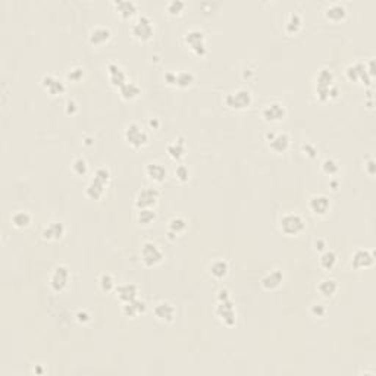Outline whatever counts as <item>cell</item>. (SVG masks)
<instances>
[{
  "mask_svg": "<svg viewBox=\"0 0 376 376\" xmlns=\"http://www.w3.org/2000/svg\"><path fill=\"white\" fill-rule=\"evenodd\" d=\"M63 231H65V228H63V225L60 222H50L44 228L43 236L46 239H57V238H60L63 235Z\"/></svg>",
  "mask_w": 376,
  "mask_h": 376,
  "instance_id": "obj_22",
  "label": "cell"
},
{
  "mask_svg": "<svg viewBox=\"0 0 376 376\" xmlns=\"http://www.w3.org/2000/svg\"><path fill=\"white\" fill-rule=\"evenodd\" d=\"M332 81H333V73L330 69H322L317 75V94L320 100H326L330 94L332 90Z\"/></svg>",
  "mask_w": 376,
  "mask_h": 376,
  "instance_id": "obj_5",
  "label": "cell"
},
{
  "mask_svg": "<svg viewBox=\"0 0 376 376\" xmlns=\"http://www.w3.org/2000/svg\"><path fill=\"white\" fill-rule=\"evenodd\" d=\"M326 16L332 21H339L345 16V7L342 4H330L328 9H326Z\"/></svg>",
  "mask_w": 376,
  "mask_h": 376,
  "instance_id": "obj_28",
  "label": "cell"
},
{
  "mask_svg": "<svg viewBox=\"0 0 376 376\" xmlns=\"http://www.w3.org/2000/svg\"><path fill=\"white\" fill-rule=\"evenodd\" d=\"M317 289L325 295V297H330L336 292L338 289V285L333 279H323L319 285H317Z\"/></svg>",
  "mask_w": 376,
  "mask_h": 376,
  "instance_id": "obj_27",
  "label": "cell"
},
{
  "mask_svg": "<svg viewBox=\"0 0 376 376\" xmlns=\"http://www.w3.org/2000/svg\"><path fill=\"white\" fill-rule=\"evenodd\" d=\"M107 70H109V79H110V82H112L113 85L122 87L125 82H128V81H126V75H125V72L122 70L120 66H118V65H115V63H110V65L107 66Z\"/></svg>",
  "mask_w": 376,
  "mask_h": 376,
  "instance_id": "obj_17",
  "label": "cell"
},
{
  "mask_svg": "<svg viewBox=\"0 0 376 376\" xmlns=\"http://www.w3.org/2000/svg\"><path fill=\"white\" fill-rule=\"evenodd\" d=\"M185 228H187V223L182 217H173L169 222V229L173 231L175 234H181L182 231H185Z\"/></svg>",
  "mask_w": 376,
  "mask_h": 376,
  "instance_id": "obj_36",
  "label": "cell"
},
{
  "mask_svg": "<svg viewBox=\"0 0 376 376\" xmlns=\"http://www.w3.org/2000/svg\"><path fill=\"white\" fill-rule=\"evenodd\" d=\"M281 282H282V273L279 270H273L261 279V283L266 289H275L281 285Z\"/></svg>",
  "mask_w": 376,
  "mask_h": 376,
  "instance_id": "obj_24",
  "label": "cell"
},
{
  "mask_svg": "<svg viewBox=\"0 0 376 376\" xmlns=\"http://www.w3.org/2000/svg\"><path fill=\"white\" fill-rule=\"evenodd\" d=\"M351 263H352V266H354L355 269L369 267V266H372V263H373V254H372V251H369V250H357V251L352 254Z\"/></svg>",
  "mask_w": 376,
  "mask_h": 376,
  "instance_id": "obj_12",
  "label": "cell"
},
{
  "mask_svg": "<svg viewBox=\"0 0 376 376\" xmlns=\"http://www.w3.org/2000/svg\"><path fill=\"white\" fill-rule=\"evenodd\" d=\"M76 317H78V320H79V322H85V320H88V314H87L85 311H79V313L76 314Z\"/></svg>",
  "mask_w": 376,
  "mask_h": 376,
  "instance_id": "obj_44",
  "label": "cell"
},
{
  "mask_svg": "<svg viewBox=\"0 0 376 376\" xmlns=\"http://www.w3.org/2000/svg\"><path fill=\"white\" fill-rule=\"evenodd\" d=\"M43 85L46 87V90L50 93V94H62L65 91V85L56 79L54 76L48 75V76H44L43 78Z\"/></svg>",
  "mask_w": 376,
  "mask_h": 376,
  "instance_id": "obj_23",
  "label": "cell"
},
{
  "mask_svg": "<svg viewBox=\"0 0 376 376\" xmlns=\"http://www.w3.org/2000/svg\"><path fill=\"white\" fill-rule=\"evenodd\" d=\"M175 175H176L182 182H185V181H188V178H189V170H188V167H187L185 164H179V166L176 167V170H175Z\"/></svg>",
  "mask_w": 376,
  "mask_h": 376,
  "instance_id": "obj_40",
  "label": "cell"
},
{
  "mask_svg": "<svg viewBox=\"0 0 376 376\" xmlns=\"http://www.w3.org/2000/svg\"><path fill=\"white\" fill-rule=\"evenodd\" d=\"M192 81H194V76H192V73H189V72H178L176 73V85H179V87H188V85H191L192 84Z\"/></svg>",
  "mask_w": 376,
  "mask_h": 376,
  "instance_id": "obj_34",
  "label": "cell"
},
{
  "mask_svg": "<svg viewBox=\"0 0 376 376\" xmlns=\"http://www.w3.org/2000/svg\"><path fill=\"white\" fill-rule=\"evenodd\" d=\"M109 178H110V173H109V170L106 169V167H100V169H97L95 170V175H94V178H93V181L88 184V187H87V195L90 197V198H94V200H97V198H100L101 195H103V191H104V185H106V182L109 181Z\"/></svg>",
  "mask_w": 376,
  "mask_h": 376,
  "instance_id": "obj_1",
  "label": "cell"
},
{
  "mask_svg": "<svg viewBox=\"0 0 376 376\" xmlns=\"http://www.w3.org/2000/svg\"><path fill=\"white\" fill-rule=\"evenodd\" d=\"M289 145V137L285 134V132H281V134H276V135H270V147L272 150L278 151V153H282L288 148Z\"/></svg>",
  "mask_w": 376,
  "mask_h": 376,
  "instance_id": "obj_20",
  "label": "cell"
},
{
  "mask_svg": "<svg viewBox=\"0 0 376 376\" xmlns=\"http://www.w3.org/2000/svg\"><path fill=\"white\" fill-rule=\"evenodd\" d=\"M120 94L123 98H135L140 94V88L134 82H125L120 87Z\"/></svg>",
  "mask_w": 376,
  "mask_h": 376,
  "instance_id": "obj_31",
  "label": "cell"
},
{
  "mask_svg": "<svg viewBox=\"0 0 376 376\" xmlns=\"http://www.w3.org/2000/svg\"><path fill=\"white\" fill-rule=\"evenodd\" d=\"M144 310H145V304L142 301L137 300V298L132 300V301L125 303V306H123V314L128 316V317H137Z\"/></svg>",
  "mask_w": 376,
  "mask_h": 376,
  "instance_id": "obj_21",
  "label": "cell"
},
{
  "mask_svg": "<svg viewBox=\"0 0 376 376\" xmlns=\"http://www.w3.org/2000/svg\"><path fill=\"white\" fill-rule=\"evenodd\" d=\"M210 272L214 278H223L228 273V263L225 260H216L212 263Z\"/></svg>",
  "mask_w": 376,
  "mask_h": 376,
  "instance_id": "obj_29",
  "label": "cell"
},
{
  "mask_svg": "<svg viewBox=\"0 0 376 376\" xmlns=\"http://www.w3.org/2000/svg\"><path fill=\"white\" fill-rule=\"evenodd\" d=\"M72 172L75 175H85L87 173V162L82 157H78L72 162Z\"/></svg>",
  "mask_w": 376,
  "mask_h": 376,
  "instance_id": "obj_35",
  "label": "cell"
},
{
  "mask_svg": "<svg viewBox=\"0 0 376 376\" xmlns=\"http://www.w3.org/2000/svg\"><path fill=\"white\" fill-rule=\"evenodd\" d=\"M100 286H101V289H104V291H110V289L115 286V282H113L112 276L107 275V273L101 275V276H100Z\"/></svg>",
  "mask_w": 376,
  "mask_h": 376,
  "instance_id": "obj_39",
  "label": "cell"
},
{
  "mask_svg": "<svg viewBox=\"0 0 376 376\" xmlns=\"http://www.w3.org/2000/svg\"><path fill=\"white\" fill-rule=\"evenodd\" d=\"M306 223L303 217L297 213H288L281 219V229L286 235H297L304 229Z\"/></svg>",
  "mask_w": 376,
  "mask_h": 376,
  "instance_id": "obj_2",
  "label": "cell"
},
{
  "mask_svg": "<svg viewBox=\"0 0 376 376\" xmlns=\"http://www.w3.org/2000/svg\"><path fill=\"white\" fill-rule=\"evenodd\" d=\"M154 314L159 320H164V322H170L175 316V308L170 303L167 301H160L159 304H156L154 307Z\"/></svg>",
  "mask_w": 376,
  "mask_h": 376,
  "instance_id": "obj_15",
  "label": "cell"
},
{
  "mask_svg": "<svg viewBox=\"0 0 376 376\" xmlns=\"http://www.w3.org/2000/svg\"><path fill=\"white\" fill-rule=\"evenodd\" d=\"M132 34L135 38L145 41L153 35V24L147 16H140L132 25Z\"/></svg>",
  "mask_w": 376,
  "mask_h": 376,
  "instance_id": "obj_4",
  "label": "cell"
},
{
  "mask_svg": "<svg viewBox=\"0 0 376 376\" xmlns=\"http://www.w3.org/2000/svg\"><path fill=\"white\" fill-rule=\"evenodd\" d=\"M12 222H13V225H15V226H18V228H25V226H28V225H29V222H31V216H29L26 212L19 210V212L13 213V216H12Z\"/></svg>",
  "mask_w": 376,
  "mask_h": 376,
  "instance_id": "obj_30",
  "label": "cell"
},
{
  "mask_svg": "<svg viewBox=\"0 0 376 376\" xmlns=\"http://www.w3.org/2000/svg\"><path fill=\"white\" fill-rule=\"evenodd\" d=\"M157 198H159L157 189H154V188H144V189H141L138 192L135 204L140 209H148L150 206H153L157 201Z\"/></svg>",
  "mask_w": 376,
  "mask_h": 376,
  "instance_id": "obj_9",
  "label": "cell"
},
{
  "mask_svg": "<svg viewBox=\"0 0 376 376\" xmlns=\"http://www.w3.org/2000/svg\"><path fill=\"white\" fill-rule=\"evenodd\" d=\"M145 173L154 182H162L166 178V169L160 163H157V162L148 163L147 167H145Z\"/></svg>",
  "mask_w": 376,
  "mask_h": 376,
  "instance_id": "obj_18",
  "label": "cell"
},
{
  "mask_svg": "<svg viewBox=\"0 0 376 376\" xmlns=\"http://www.w3.org/2000/svg\"><path fill=\"white\" fill-rule=\"evenodd\" d=\"M110 37V31L109 28H104V26H97L91 31L90 34V41L93 44H103L104 41H107Z\"/></svg>",
  "mask_w": 376,
  "mask_h": 376,
  "instance_id": "obj_25",
  "label": "cell"
},
{
  "mask_svg": "<svg viewBox=\"0 0 376 376\" xmlns=\"http://www.w3.org/2000/svg\"><path fill=\"white\" fill-rule=\"evenodd\" d=\"M347 76L351 81H366L369 82L367 73H366V66L363 63H354L347 68Z\"/></svg>",
  "mask_w": 376,
  "mask_h": 376,
  "instance_id": "obj_16",
  "label": "cell"
},
{
  "mask_svg": "<svg viewBox=\"0 0 376 376\" xmlns=\"http://www.w3.org/2000/svg\"><path fill=\"white\" fill-rule=\"evenodd\" d=\"M308 206H310V209H311V212H313L314 214H325V213L329 210L330 203H329V198H328L326 195L319 194V195H313V197L310 198Z\"/></svg>",
  "mask_w": 376,
  "mask_h": 376,
  "instance_id": "obj_14",
  "label": "cell"
},
{
  "mask_svg": "<svg viewBox=\"0 0 376 376\" xmlns=\"http://www.w3.org/2000/svg\"><path fill=\"white\" fill-rule=\"evenodd\" d=\"M141 257L147 266H156L162 261L163 254L154 242H145L141 248Z\"/></svg>",
  "mask_w": 376,
  "mask_h": 376,
  "instance_id": "obj_6",
  "label": "cell"
},
{
  "mask_svg": "<svg viewBox=\"0 0 376 376\" xmlns=\"http://www.w3.org/2000/svg\"><path fill=\"white\" fill-rule=\"evenodd\" d=\"M216 313L226 325H232L235 322V313H234V307H232V303L229 301V298L220 300V303L216 308Z\"/></svg>",
  "mask_w": 376,
  "mask_h": 376,
  "instance_id": "obj_11",
  "label": "cell"
},
{
  "mask_svg": "<svg viewBox=\"0 0 376 376\" xmlns=\"http://www.w3.org/2000/svg\"><path fill=\"white\" fill-rule=\"evenodd\" d=\"M226 104L232 109H245L251 103V94L248 90H236L226 95Z\"/></svg>",
  "mask_w": 376,
  "mask_h": 376,
  "instance_id": "obj_3",
  "label": "cell"
},
{
  "mask_svg": "<svg viewBox=\"0 0 376 376\" xmlns=\"http://www.w3.org/2000/svg\"><path fill=\"white\" fill-rule=\"evenodd\" d=\"M68 279H69V272L65 266H56L53 273H51V278H50V283L53 286V289L56 291H60L66 286L68 283Z\"/></svg>",
  "mask_w": 376,
  "mask_h": 376,
  "instance_id": "obj_10",
  "label": "cell"
},
{
  "mask_svg": "<svg viewBox=\"0 0 376 376\" xmlns=\"http://www.w3.org/2000/svg\"><path fill=\"white\" fill-rule=\"evenodd\" d=\"M154 217H156V214H154V212L150 210V209H140L138 216H137V219H138L140 223H150Z\"/></svg>",
  "mask_w": 376,
  "mask_h": 376,
  "instance_id": "obj_37",
  "label": "cell"
},
{
  "mask_svg": "<svg viewBox=\"0 0 376 376\" xmlns=\"http://www.w3.org/2000/svg\"><path fill=\"white\" fill-rule=\"evenodd\" d=\"M311 313H314V314H317V316H323V314L326 313V310H325V307H323V306H320V304H316V306H313V308H311Z\"/></svg>",
  "mask_w": 376,
  "mask_h": 376,
  "instance_id": "obj_43",
  "label": "cell"
},
{
  "mask_svg": "<svg viewBox=\"0 0 376 376\" xmlns=\"http://www.w3.org/2000/svg\"><path fill=\"white\" fill-rule=\"evenodd\" d=\"M322 169L325 173H329V175H333L338 172V164L332 160V159H326L322 164Z\"/></svg>",
  "mask_w": 376,
  "mask_h": 376,
  "instance_id": "obj_38",
  "label": "cell"
},
{
  "mask_svg": "<svg viewBox=\"0 0 376 376\" xmlns=\"http://www.w3.org/2000/svg\"><path fill=\"white\" fill-rule=\"evenodd\" d=\"M116 9H118V12H119L123 18H128V16L134 15L137 6H135L132 1H119V3H116Z\"/></svg>",
  "mask_w": 376,
  "mask_h": 376,
  "instance_id": "obj_33",
  "label": "cell"
},
{
  "mask_svg": "<svg viewBox=\"0 0 376 376\" xmlns=\"http://www.w3.org/2000/svg\"><path fill=\"white\" fill-rule=\"evenodd\" d=\"M336 263V254L332 250H326L322 256H320V266L325 269H332Z\"/></svg>",
  "mask_w": 376,
  "mask_h": 376,
  "instance_id": "obj_32",
  "label": "cell"
},
{
  "mask_svg": "<svg viewBox=\"0 0 376 376\" xmlns=\"http://www.w3.org/2000/svg\"><path fill=\"white\" fill-rule=\"evenodd\" d=\"M263 116L266 120L278 122L285 116V107L281 103H270L263 109Z\"/></svg>",
  "mask_w": 376,
  "mask_h": 376,
  "instance_id": "obj_13",
  "label": "cell"
},
{
  "mask_svg": "<svg viewBox=\"0 0 376 376\" xmlns=\"http://www.w3.org/2000/svg\"><path fill=\"white\" fill-rule=\"evenodd\" d=\"M185 41H187V44L191 47V50H192L195 54H198V56L204 54V51H206V44H204V34H203L201 31L192 29V31L187 32Z\"/></svg>",
  "mask_w": 376,
  "mask_h": 376,
  "instance_id": "obj_8",
  "label": "cell"
},
{
  "mask_svg": "<svg viewBox=\"0 0 376 376\" xmlns=\"http://www.w3.org/2000/svg\"><path fill=\"white\" fill-rule=\"evenodd\" d=\"M116 294H118L119 300L128 303V301H132V300L137 298L138 288L134 283H125V285H120V286L116 288Z\"/></svg>",
  "mask_w": 376,
  "mask_h": 376,
  "instance_id": "obj_19",
  "label": "cell"
},
{
  "mask_svg": "<svg viewBox=\"0 0 376 376\" xmlns=\"http://www.w3.org/2000/svg\"><path fill=\"white\" fill-rule=\"evenodd\" d=\"M167 153L172 159H181L185 154V144L182 140H175L167 145Z\"/></svg>",
  "mask_w": 376,
  "mask_h": 376,
  "instance_id": "obj_26",
  "label": "cell"
},
{
  "mask_svg": "<svg viewBox=\"0 0 376 376\" xmlns=\"http://www.w3.org/2000/svg\"><path fill=\"white\" fill-rule=\"evenodd\" d=\"M125 138H126V141L132 145V147H141V145H144L145 142H147V134H145V131L140 126V125H137V123H131L128 128H126V131H125Z\"/></svg>",
  "mask_w": 376,
  "mask_h": 376,
  "instance_id": "obj_7",
  "label": "cell"
},
{
  "mask_svg": "<svg viewBox=\"0 0 376 376\" xmlns=\"http://www.w3.org/2000/svg\"><path fill=\"white\" fill-rule=\"evenodd\" d=\"M82 75H84V72H82V69L81 68H75V69H72L69 73H68V78L70 79V81H79L81 78H82Z\"/></svg>",
  "mask_w": 376,
  "mask_h": 376,
  "instance_id": "obj_42",
  "label": "cell"
},
{
  "mask_svg": "<svg viewBox=\"0 0 376 376\" xmlns=\"http://www.w3.org/2000/svg\"><path fill=\"white\" fill-rule=\"evenodd\" d=\"M184 9V3L182 1H170L169 4H167V10H169V13H172V15H175V13H179L181 10Z\"/></svg>",
  "mask_w": 376,
  "mask_h": 376,
  "instance_id": "obj_41",
  "label": "cell"
}]
</instances>
